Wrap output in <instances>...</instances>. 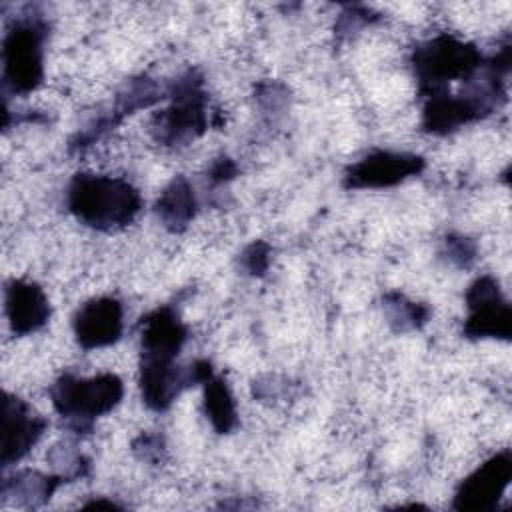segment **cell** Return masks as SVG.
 I'll list each match as a JSON object with an SVG mask.
<instances>
[{"mask_svg": "<svg viewBox=\"0 0 512 512\" xmlns=\"http://www.w3.org/2000/svg\"><path fill=\"white\" fill-rule=\"evenodd\" d=\"M70 210L86 224L110 230L128 224L140 210L138 192L124 180L78 174L68 192Z\"/></svg>", "mask_w": 512, "mask_h": 512, "instance_id": "6da1fadb", "label": "cell"}, {"mask_svg": "<svg viewBox=\"0 0 512 512\" xmlns=\"http://www.w3.org/2000/svg\"><path fill=\"white\" fill-rule=\"evenodd\" d=\"M122 396V382L114 374L96 378H60L52 388V402L62 416L78 422L108 412Z\"/></svg>", "mask_w": 512, "mask_h": 512, "instance_id": "7a4b0ae2", "label": "cell"}, {"mask_svg": "<svg viewBox=\"0 0 512 512\" xmlns=\"http://www.w3.org/2000/svg\"><path fill=\"white\" fill-rule=\"evenodd\" d=\"M4 74L14 90H32L42 78L40 28L36 24L16 26L4 40Z\"/></svg>", "mask_w": 512, "mask_h": 512, "instance_id": "3957f363", "label": "cell"}, {"mask_svg": "<svg viewBox=\"0 0 512 512\" xmlns=\"http://www.w3.org/2000/svg\"><path fill=\"white\" fill-rule=\"evenodd\" d=\"M478 62L474 48L442 36L416 52V70L422 82L440 84L456 76L468 74Z\"/></svg>", "mask_w": 512, "mask_h": 512, "instance_id": "277c9868", "label": "cell"}, {"mask_svg": "<svg viewBox=\"0 0 512 512\" xmlns=\"http://www.w3.org/2000/svg\"><path fill=\"white\" fill-rule=\"evenodd\" d=\"M512 476V460L508 452L496 454L472 476H468L456 498L454 508L458 510H490L506 490Z\"/></svg>", "mask_w": 512, "mask_h": 512, "instance_id": "5b68a950", "label": "cell"}, {"mask_svg": "<svg viewBox=\"0 0 512 512\" xmlns=\"http://www.w3.org/2000/svg\"><path fill=\"white\" fill-rule=\"evenodd\" d=\"M470 318L466 324L472 336H508L510 310L500 298L498 286L492 278H480L468 292Z\"/></svg>", "mask_w": 512, "mask_h": 512, "instance_id": "8992f818", "label": "cell"}, {"mask_svg": "<svg viewBox=\"0 0 512 512\" xmlns=\"http://www.w3.org/2000/svg\"><path fill=\"white\" fill-rule=\"evenodd\" d=\"M44 420L36 418L30 408L12 396L2 404V462L4 466L20 460L40 438Z\"/></svg>", "mask_w": 512, "mask_h": 512, "instance_id": "52a82bcc", "label": "cell"}, {"mask_svg": "<svg viewBox=\"0 0 512 512\" xmlns=\"http://www.w3.org/2000/svg\"><path fill=\"white\" fill-rule=\"evenodd\" d=\"M422 168V160L410 154L374 152L354 164L348 172V184L354 188L392 186Z\"/></svg>", "mask_w": 512, "mask_h": 512, "instance_id": "ba28073f", "label": "cell"}, {"mask_svg": "<svg viewBox=\"0 0 512 512\" xmlns=\"http://www.w3.org/2000/svg\"><path fill=\"white\" fill-rule=\"evenodd\" d=\"M76 338L84 348L112 344L122 332V308L112 298H98L84 304L74 320Z\"/></svg>", "mask_w": 512, "mask_h": 512, "instance_id": "9c48e42d", "label": "cell"}, {"mask_svg": "<svg viewBox=\"0 0 512 512\" xmlns=\"http://www.w3.org/2000/svg\"><path fill=\"white\" fill-rule=\"evenodd\" d=\"M186 338L184 326L178 322L172 310L162 308L148 316L144 334H142V364L168 366L174 364V358Z\"/></svg>", "mask_w": 512, "mask_h": 512, "instance_id": "30bf717a", "label": "cell"}, {"mask_svg": "<svg viewBox=\"0 0 512 512\" xmlns=\"http://www.w3.org/2000/svg\"><path fill=\"white\" fill-rule=\"evenodd\" d=\"M6 312L14 332L26 334L48 320L50 308L42 288L32 282L14 280L6 288Z\"/></svg>", "mask_w": 512, "mask_h": 512, "instance_id": "8fae6325", "label": "cell"}, {"mask_svg": "<svg viewBox=\"0 0 512 512\" xmlns=\"http://www.w3.org/2000/svg\"><path fill=\"white\" fill-rule=\"evenodd\" d=\"M204 126V100L198 84L186 80L174 96V106L164 116V130L168 138L194 136Z\"/></svg>", "mask_w": 512, "mask_h": 512, "instance_id": "7c38bea8", "label": "cell"}, {"mask_svg": "<svg viewBox=\"0 0 512 512\" xmlns=\"http://www.w3.org/2000/svg\"><path fill=\"white\" fill-rule=\"evenodd\" d=\"M478 112V104L470 100H458L448 96L432 98L424 112V124L430 130L446 132L450 128H456L462 122H468Z\"/></svg>", "mask_w": 512, "mask_h": 512, "instance_id": "4fadbf2b", "label": "cell"}, {"mask_svg": "<svg viewBox=\"0 0 512 512\" xmlns=\"http://www.w3.org/2000/svg\"><path fill=\"white\" fill-rule=\"evenodd\" d=\"M158 210L168 226H184L194 212V196L190 186L184 180H174L162 194Z\"/></svg>", "mask_w": 512, "mask_h": 512, "instance_id": "5bb4252c", "label": "cell"}, {"mask_svg": "<svg viewBox=\"0 0 512 512\" xmlns=\"http://www.w3.org/2000/svg\"><path fill=\"white\" fill-rule=\"evenodd\" d=\"M206 412L218 432H228L234 426V402L222 380H206Z\"/></svg>", "mask_w": 512, "mask_h": 512, "instance_id": "9a60e30c", "label": "cell"}]
</instances>
